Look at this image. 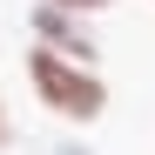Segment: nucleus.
Wrapping results in <instances>:
<instances>
[{"instance_id":"f257e3e1","label":"nucleus","mask_w":155,"mask_h":155,"mask_svg":"<svg viewBox=\"0 0 155 155\" xmlns=\"http://www.w3.org/2000/svg\"><path fill=\"white\" fill-rule=\"evenodd\" d=\"M27 88H34V101L54 121H68V128H88V121H101L108 115V81H101V68L94 61H74V54H54V47H27Z\"/></svg>"},{"instance_id":"f03ea898","label":"nucleus","mask_w":155,"mask_h":155,"mask_svg":"<svg viewBox=\"0 0 155 155\" xmlns=\"http://www.w3.org/2000/svg\"><path fill=\"white\" fill-rule=\"evenodd\" d=\"M27 34L41 47H54V54H74V61H94L101 54L88 14H68V7H54V0H34V7H27Z\"/></svg>"},{"instance_id":"7ed1b4c3","label":"nucleus","mask_w":155,"mask_h":155,"mask_svg":"<svg viewBox=\"0 0 155 155\" xmlns=\"http://www.w3.org/2000/svg\"><path fill=\"white\" fill-rule=\"evenodd\" d=\"M54 7H68V14H108L115 0H54Z\"/></svg>"},{"instance_id":"20e7f679","label":"nucleus","mask_w":155,"mask_h":155,"mask_svg":"<svg viewBox=\"0 0 155 155\" xmlns=\"http://www.w3.org/2000/svg\"><path fill=\"white\" fill-rule=\"evenodd\" d=\"M41 155H94V148H88V142H47Z\"/></svg>"},{"instance_id":"39448f33","label":"nucleus","mask_w":155,"mask_h":155,"mask_svg":"<svg viewBox=\"0 0 155 155\" xmlns=\"http://www.w3.org/2000/svg\"><path fill=\"white\" fill-rule=\"evenodd\" d=\"M7 135H14V115H7V94H0V148H7Z\"/></svg>"}]
</instances>
